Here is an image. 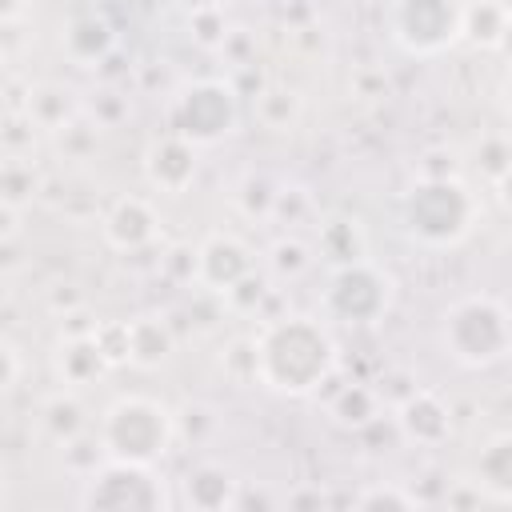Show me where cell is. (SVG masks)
I'll return each mask as SVG.
<instances>
[{"instance_id":"6da1fadb","label":"cell","mask_w":512,"mask_h":512,"mask_svg":"<svg viewBox=\"0 0 512 512\" xmlns=\"http://www.w3.org/2000/svg\"><path fill=\"white\" fill-rule=\"evenodd\" d=\"M256 360H260V384L288 392V396H304L332 376L336 344L320 320L280 316V320H268L260 328Z\"/></svg>"},{"instance_id":"7a4b0ae2","label":"cell","mask_w":512,"mask_h":512,"mask_svg":"<svg viewBox=\"0 0 512 512\" xmlns=\"http://www.w3.org/2000/svg\"><path fill=\"white\" fill-rule=\"evenodd\" d=\"M440 344L456 364L488 368L512 352V312L488 292L464 296L444 312Z\"/></svg>"},{"instance_id":"3957f363","label":"cell","mask_w":512,"mask_h":512,"mask_svg":"<svg viewBox=\"0 0 512 512\" xmlns=\"http://www.w3.org/2000/svg\"><path fill=\"white\" fill-rule=\"evenodd\" d=\"M96 440H100L104 456L156 464L176 440V416L160 400L132 392V396H120L104 408Z\"/></svg>"},{"instance_id":"277c9868","label":"cell","mask_w":512,"mask_h":512,"mask_svg":"<svg viewBox=\"0 0 512 512\" xmlns=\"http://www.w3.org/2000/svg\"><path fill=\"white\" fill-rule=\"evenodd\" d=\"M480 220V204L468 192L460 176H440V180H420L404 196V224L416 240L432 248L460 244L472 224Z\"/></svg>"},{"instance_id":"5b68a950","label":"cell","mask_w":512,"mask_h":512,"mask_svg":"<svg viewBox=\"0 0 512 512\" xmlns=\"http://www.w3.org/2000/svg\"><path fill=\"white\" fill-rule=\"evenodd\" d=\"M172 496L152 472V464L116 460L104 456L88 476L80 492V508H168Z\"/></svg>"},{"instance_id":"8992f818","label":"cell","mask_w":512,"mask_h":512,"mask_svg":"<svg viewBox=\"0 0 512 512\" xmlns=\"http://www.w3.org/2000/svg\"><path fill=\"white\" fill-rule=\"evenodd\" d=\"M388 28L404 52L436 56L464 36V8L456 0H396Z\"/></svg>"},{"instance_id":"52a82bcc","label":"cell","mask_w":512,"mask_h":512,"mask_svg":"<svg viewBox=\"0 0 512 512\" xmlns=\"http://www.w3.org/2000/svg\"><path fill=\"white\" fill-rule=\"evenodd\" d=\"M392 300V280L368 260L340 264L324 292V308L344 324H372Z\"/></svg>"},{"instance_id":"ba28073f","label":"cell","mask_w":512,"mask_h":512,"mask_svg":"<svg viewBox=\"0 0 512 512\" xmlns=\"http://www.w3.org/2000/svg\"><path fill=\"white\" fill-rule=\"evenodd\" d=\"M236 128V96L220 80H204L184 88L176 100V132L188 136L192 144H216Z\"/></svg>"},{"instance_id":"9c48e42d","label":"cell","mask_w":512,"mask_h":512,"mask_svg":"<svg viewBox=\"0 0 512 512\" xmlns=\"http://www.w3.org/2000/svg\"><path fill=\"white\" fill-rule=\"evenodd\" d=\"M256 264H252V252L236 240V236H208L200 248H196V280L212 292H232L244 276H252Z\"/></svg>"},{"instance_id":"30bf717a","label":"cell","mask_w":512,"mask_h":512,"mask_svg":"<svg viewBox=\"0 0 512 512\" xmlns=\"http://www.w3.org/2000/svg\"><path fill=\"white\" fill-rule=\"evenodd\" d=\"M144 172H148L152 188H160L164 196H180L196 176V144L180 132L152 140L148 156H144Z\"/></svg>"},{"instance_id":"8fae6325","label":"cell","mask_w":512,"mask_h":512,"mask_svg":"<svg viewBox=\"0 0 512 512\" xmlns=\"http://www.w3.org/2000/svg\"><path fill=\"white\" fill-rule=\"evenodd\" d=\"M156 232H160V220H156V208L144 196H124L104 216V240L116 252H140L144 244L156 240Z\"/></svg>"},{"instance_id":"7c38bea8","label":"cell","mask_w":512,"mask_h":512,"mask_svg":"<svg viewBox=\"0 0 512 512\" xmlns=\"http://www.w3.org/2000/svg\"><path fill=\"white\" fill-rule=\"evenodd\" d=\"M104 368H112V360L104 356V348L96 344L92 332H68V340L56 352V376L64 388H84L92 384Z\"/></svg>"},{"instance_id":"4fadbf2b","label":"cell","mask_w":512,"mask_h":512,"mask_svg":"<svg viewBox=\"0 0 512 512\" xmlns=\"http://www.w3.org/2000/svg\"><path fill=\"white\" fill-rule=\"evenodd\" d=\"M396 424H400V432H404L408 440H416V444H440V440L448 436V428H452L448 408L440 404V396H436V392H424V388L412 392V396L400 404Z\"/></svg>"},{"instance_id":"5bb4252c","label":"cell","mask_w":512,"mask_h":512,"mask_svg":"<svg viewBox=\"0 0 512 512\" xmlns=\"http://www.w3.org/2000/svg\"><path fill=\"white\" fill-rule=\"evenodd\" d=\"M20 112H24V120H28L32 128L60 132V128H68V124L76 120L80 104H76V92H72V88H60V84H36V88H28Z\"/></svg>"},{"instance_id":"9a60e30c","label":"cell","mask_w":512,"mask_h":512,"mask_svg":"<svg viewBox=\"0 0 512 512\" xmlns=\"http://www.w3.org/2000/svg\"><path fill=\"white\" fill-rule=\"evenodd\" d=\"M172 356V328L160 316H136L128 320V364L156 368Z\"/></svg>"},{"instance_id":"2e32d148","label":"cell","mask_w":512,"mask_h":512,"mask_svg":"<svg viewBox=\"0 0 512 512\" xmlns=\"http://www.w3.org/2000/svg\"><path fill=\"white\" fill-rule=\"evenodd\" d=\"M64 52L80 64V68H96V60L108 56L112 48V28L100 20V16H76L68 28H64Z\"/></svg>"},{"instance_id":"e0dca14e","label":"cell","mask_w":512,"mask_h":512,"mask_svg":"<svg viewBox=\"0 0 512 512\" xmlns=\"http://www.w3.org/2000/svg\"><path fill=\"white\" fill-rule=\"evenodd\" d=\"M476 488H488L496 500H512V432L484 444L476 460Z\"/></svg>"},{"instance_id":"ac0fdd59","label":"cell","mask_w":512,"mask_h":512,"mask_svg":"<svg viewBox=\"0 0 512 512\" xmlns=\"http://www.w3.org/2000/svg\"><path fill=\"white\" fill-rule=\"evenodd\" d=\"M184 492H188V504H196V508L236 504V480L224 468H216V464H200L196 472H188Z\"/></svg>"},{"instance_id":"d6986e66","label":"cell","mask_w":512,"mask_h":512,"mask_svg":"<svg viewBox=\"0 0 512 512\" xmlns=\"http://www.w3.org/2000/svg\"><path fill=\"white\" fill-rule=\"evenodd\" d=\"M328 412L344 428H364V424H372L380 416V396L372 388H364V384H344L328 400Z\"/></svg>"},{"instance_id":"ffe728a7","label":"cell","mask_w":512,"mask_h":512,"mask_svg":"<svg viewBox=\"0 0 512 512\" xmlns=\"http://www.w3.org/2000/svg\"><path fill=\"white\" fill-rule=\"evenodd\" d=\"M512 8L496 4V0H480V4H468L464 8V40L480 44V48H496L500 36H504V24H508Z\"/></svg>"},{"instance_id":"44dd1931","label":"cell","mask_w":512,"mask_h":512,"mask_svg":"<svg viewBox=\"0 0 512 512\" xmlns=\"http://www.w3.org/2000/svg\"><path fill=\"white\" fill-rule=\"evenodd\" d=\"M32 196H36V172H32V164L24 156H8L4 160V172H0V204L20 212Z\"/></svg>"},{"instance_id":"7402d4cb","label":"cell","mask_w":512,"mask_h":512,"mask_svg":"<svg viewBox=\"0 0 512 512\" xmlns=\"http://www.w3.org/2000/svg\"><path fill=\"white\" fill-rule=\"evenodd\" d=\"M320 252H324L328 260H336V268H340V264H352V260H364V236H360L356 224L332 220V224H324V232H320Z\"/></svg>"},{"instance_id":"603a6c76","label":"cell","mask_w":512,"mask_h":512,"mask_svg":"<svg viewBox=\"0 0 512 512\" xmlns=\"http://www.w3.org/2000/svg\"><path fill=\"white\" fill-rule=\"evenodd\" d=\"M40 424H44V432H48L56 444H68V440H76V436L84 432V412H80V404H76L72 396H52V400L44 404Z\"/></svg>"},{"instance_id":"cb8c5ba5","label":"cell","mask_w":512,"mask_h":512,"mask_svg":"<svg viewBox=\"0 0 512 512\" xmlns=\"http://www.w3.org/2000/svg\"><path fill=\"white\" fill-rule=\"evenodd\" d=\"M92 336H96V344L104 348V356H108L112 364H128V320L96 324Z\"/></svg>"},{"instance_id":"d4e9b609","label":"cell","mask_w":512,"mask_h":512,"mask_svg":"<svg viewBox=\"0 0 512 512\" xmlns=\"http://www.w3.org/2000/svg\"><path fill=\"white\" fill-rule=\"evenodd\" d=\"M308 264H312V256H308V248L300 240H276L272 244V268H276V276H300Z\"/></svg>"},{"instance_id":"484cf974","label":"cell","mask_w":512,"mask_h":512,"mask_svg":"<svg viewBox=\"0 0 512 512\" xmlns=\"http://www.w3.org/2000/svg\"><path fill=\"white\" fill-rule=\"evenodd\" d=\"M360 508H380V504H392V508H416V496L412 492H400V488H368L356 496Z\"/></svg>"},{"instance_id":"4316f807","label":"cell","mask_w":512,"mask_h":512,"mask_svg":"<svg viewBox=\"0 0 512 512\" xmlns=\"http://www.w3.org/2000/svg\"><path fill=\"white\" fill-rule=\"evenodd\" d=\"M0 356H4V392H12L16 384H20V352H16V344L12 340H4V348H0Z\"/></svg>"},{"instance_id":"83f0119b","label":"cell","mask_w":512,"mask_h":512,"mask_svg":"<svg viewBox=\"0 0 512 512\" xmlns=\"http://www.w3.org/2000/svg\"><path fill=\"white\" fill-rule=\"evenodd\" d=\"M492 188H496V200H500V208L512 216V168H508V172H500V176L492 180Z\"/></svg>"},{"instance_id":"f1b7e54d","label":"cell","mask_w":512,"mask_h":512,"mask_svg":"<svg viewBox=\"0 0 512 512\" xmlns=\"http://www.w3.org/2000/svg\"><path fill=\"white\" fill-rule=\"evenodd\" d=\"M500 104L512 112V64H508V72L500 76Z\"/></svg>"},{"instance_id":"f546056e","label":"cell","mask_w":512,"mask_h":512,"mask_svg":"<svg viewBox=\"0 0 512 512\" xmlns=\"http://www.w3.org/2000/svg\"><path fill=\"white\" fill-rule=\"evenodd\" d=\"M496 48H500V52L512 60V16H508V24H504V36H500V44H496Z\"/></svg>"},{"instance_id":"4dcf8cb0","label":"cell","mask_w":512,"mask_h":512,"mask_svg":"<svg viewBox=\"0 0 512 512\" xmlns=\"http://www.w3.org/2000/svg\"><path fill=\"white\" fill-rule=\"evenodd\" d=\"M20 4H24V0H8V12H16V8H20Z\"/></svg>"}]
</instances>
